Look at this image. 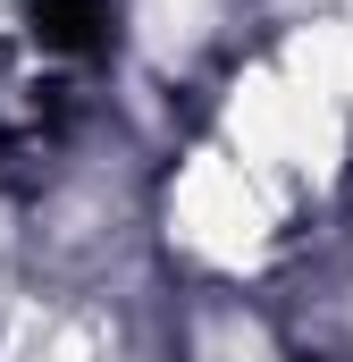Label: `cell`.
Segmentation results:
<instances>
[{
    "instance_id": "obj_1",
    "label": "cell",
    "mask_w": 353,
    "mask_h": 362,
    "mask_svg": "<svg viewBox=\"0 0 353 362\" xmlns=\"http://www.w3.org/2000/svg\"><path fill=\"white\" fill-rule=\"evenodd\" d=\"M169 236L185 253L219 262V270L261 262V245H269V185L236 152H193L176 169V185H169Z\"/></svg>"
},
{
    "instance_id": "obj_2",
    "label": "cell",
    "mask_w": 353,
    "mask_h": 362,
    "mask_svg": "<svg viewBox=\"0 0 353 362\" xmlns=\"http://www.w3.org/2000/svg\"><path fill=\"white\" fill-rule=\"evenodd\" d=\"M219 17H227V0H135V34L160 68H185L219 34Z\"/></svg>"
},
{
    "instance_id": "obj_3",
    "label": "cell",
    "mask_w": 353,
    "mask_h": 362,
    "mask_svg": "<svg viewBox=\"0 0 353 362\" xmlns=\"http://www.w3.org/2000/svg\"><path fill=\"white\" fill-rule=\"evenodd\" d=\"M345 118H353V110H345Z\"/></svg>"
}]
</instances>
